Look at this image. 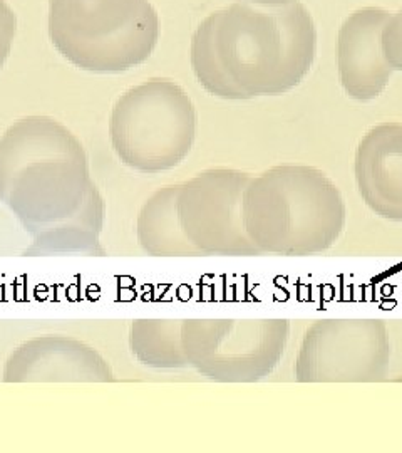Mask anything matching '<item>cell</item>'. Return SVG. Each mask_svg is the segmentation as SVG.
<instances>
[{
    "instance_id": "cell-1",
    "label": "cell",
    "mask_w": 402,
    "mask_h": 453,
    "mask_svg": "<svg viewBox=\"0 0 402 453\" xmlns=\"http://www.w3.org/2000/svg\"><path fill=\"white\" fill-rule=\"evenodd\" d=\"M0 202L33 237L35 256L104 254L106 203L86 150L48 116L16 121L0 138Z\"/></svg>"
},
{
    "instance_id": "cell-2",
    "label": "cell",
    "mask_w": 402,
    "mask_h": 453,
    "mask_svg": "<svg viewBox=\"0 0 402 453\" xmlns=\"http://www.w3.org/2000/svg\"><path fill=\"white\" fill-rule=\"evenodd\" d=\"M317 52L306 5L230 4L209 14L192 37V67L213 96H280L304 81Z\"/></svg>"
},
{
    "instance_id": "cell-3",
    "label": "cell",
    "mask_w": 402,
    "mask_h": 453,
    "mask_svg": "<svg viewBox=\"0 0 402 453\" xmlns=\"http://www.w3.org/2000/svg\"><path fill=\"white\" fill-rule=\"evenodd\" d=\"M243 224L262 256H315L342 237L347 207L340 188L319 168L277 165L250 180Z\"/></svg>"
},
{
    "instance_id": "cell-4",
    "label": "cell",
    "mask_w": 402,
    "mask_h": 453,
    "mask_svg": "<svg viewBox=\"0 0 402 453\" xmlns=\"http://www.w3.org/2000/svg\"><path fill=\"white\" fill-rule=\"evenodd\" d=\"M49 35L80 69L123 73L153 54L160 19L148 0H49Z\"/></svg>"
},
{
    "instance_id": "cell-5",
    "label": "cell",
    "mask_w": 402,
    "mask_h": 453,
    "mask_svg": "<svg viewBox=\"0 0 402 453\" xmlns=\"http://www.w3.org/2000/svg\"><path fill=\"white\" fill-rule=\"evenodd\" d=\"M118 158L146 175L173 170L190 155L196 110L186 91L170 80H149L116 101L110 119Z\"/></svg>"
},
{
    "instance_id": "cell-6",
    "label": "cell",
    "mask_w": 402,
    "mask_h": 453,
    "mask_svg": "<svg viewBox=\"0 0 402 453\" xmlns=\"http://www.w3.org/2000/svg\"><path fill=\"white\" fill-rule=\"evenodd\" d=\"M290 321L282 318L183 319L181 342L188 365L220 383H257L285 355Z\"/></svg>"
},
{
    "instance_id": "cell-7",
    "label": "cell",
    "mask_w": 402,
    "mask_h": 453,
    "mask_svg": "<svg viewBox=\"0 0 402 453\" xmlns=\"http://www.w3.org/2000/svg\"><path fill=\"white\" fill-rule=\"evenodd\" d=\"M391 357L383 319H319L302 336L293 376L299 383H375L386 378Z\"/></svg>"
},
{
    "instance_id": "cell-8",
    "label": "cell",
    "mask_w": 402,
    "mask_h": 453,
    "mask_svg": "<svg viewBox=\"0 0 402 453\" xmlns=\"http://www.w3.org/2000/svg\"><path fill=\"white\" fill-rule=\"evenodd\" d=\"M250 180L240 170L209 168L179 183V222L200 256H262L243 224V195Z\"/></svg>"
},
{
    "instance_id": "cell-9",
    "label": "cell",
    "mask_w": 402,
    "mask_h": 453,
    "mask_svg": "<svg viewBox=\"0 0 402 453\" xmlns=\"http://www.w3.org/2000/svg\"><path fill=\"white\" fill-rule=\"evenodd\" d=\"M5 383H110L113 370L84 341L44 334L20 342L4 366Z\"/></svg>"
},
{
    "instance_id": "cell-10",
    "label": "cell",
    "mask_w": 402,
    "mask_h": 453,
    "mask_svg": "<svg viewBox=\"0 0 402 453\" xmlns=\"http://www.w3.org/2000/svg\"><path fill=\"white\" fill-rule=\"evenodd\" d=\"M389 17L386 9L364 7L347 17L338 31V80L355 101L369 103L381 96L391 81L394 71L383 52Z\"/></svg>"
},
{
    "instance_id": "cell-11",
    "label": "cell",
    "mask_w": 402,
    "mask_h": 453,
    "mask_svg": "<svg viewBox=\"0 0 402 453\" xmlns=\"http://www.w3.org/2000/svg\"><path fill=\"white\" fill-rule=\"evenodd\" d=\"M355 183L377 217L402 222V123L372 127L355 150Z\"/></svg>"
},
{
    "instance_id": "cell-12",
    "label": "cell",
    "mask_w": 402,
    "mask_h": 453,
    "mask_svg": "<svg viewBox=\"0 0 402 453\" xmlns=\"http://www.w3.org/2000/svg\"><path fill=\"white\" fill-rule=\"evenodd\" d=\"M179 183L161 187L149 195L136 219V239L146 254L155 257L200 256L186 239L178 213Z\"/></svg>"
},
{
    "instance_id": "cell-13",
    "label": "cell",
    "mask_w": 402,
    "mask_h": 453,
    "mask_svg": "<svg viewBox=\"0 0 402 453\" xmlns=\"http://www.w3.org/2000/svg\"><path fill=\"white\" fill-rule=\"evenodd\" d=\"M183 319L143 318L129 327V349L141 365L153 370L175 372L188 368L181 342Z\"/></svg>"
},
{
    "instance_id": "cell-14",
    "label": "cell",
    "mask_w": 402,
    "mask_h": 453,
    "mask_svg": "<svg viewBox=\"0 0 402 453\" xmlns=\"http://www.w3.org/2000/svg\"><path fill=\"white\" fill-rule=\"evenodd\" d=\"M383 52L392 71H402V9L387 20L383 31Z\"/></svg>"
},
{
    "instance_id": "cell-15",
    "label": "cell",
    "mask_w": 402,
    "mask_h": 453,
    "mask_svg": "<svg viewBox=\"0 0 402 453\" xmlns=\"http://www.w3.org/2000/svg\"><path fill=\"white\" fill-rule=\"evenodd\" d=\"M17 17L5 0H0V69L5 65L16 35Z\"/></svg>"
},
{
    "instance_id": "cell-16",
    "label": "cell",
    "mask_w": 402,
    "mask_h": 453,
    "mask_svg": "<svg viewBox=\"0 0 402 453\" xmlns=\"http://www.w3.org/2000/svg\"><path fill=\"white\" fill-rule=\"evenodd\" d=\"M248 4H257V5H269V7H277V5H287L297 0H245Z\"/></svg>"
}]
</instances>
